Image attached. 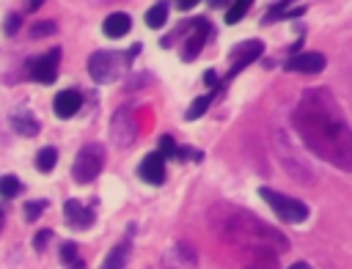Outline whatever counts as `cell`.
I'll list each match as a JSON object with an SVG mask.
<instances>
[{
    "mask_svg": "<svg viewBox=\"0 0 352 269\" xmlns=\"http://www.w3.org/2000/svg\"><path fill=\"white\" fill-rule=\"evenodd\" d=\"M294 129L316 156L341 170H352V129L338 99L327 88H311L300 96Z\"/></svg>",
    "mask_w": 352,
    "mask_h": 269,
    "instance_id": "obj_1",
    "label": "cell"
},
{
    "mask_svg": "<svg viewBox=\"0 0 352 269\" xmlns=\"http://www.w3.org/2000/svg\"><path fill=\"white\" fill-rule=\"evenodd\" d=\"M212 217L217 220V231L223 233V239L239 250L256 253V255H278L283 250H289V239L267 225L264 220H258L256 214L245 211V209H231V206H214Z\"/></svg>",
    "mask_w": 352,
    "mask_h": 269,
    "instance_id": "obj_2",
    "label": "cell"
},
{
    "mask_svg": "<svg viewBox=\"0 0 352 269\" xmlns=\"http://www.w3.org/2000/svg\"><path fill=\"white\" fill-rule=\"evenodd\" d=\"M102 167H104V145L102 143H85L74 156L72 176L77 184H88L102 173Z\"/></svg>",
    "mask_w": 352,
    "mask_h": 269,
    "instance_id": "obj_3",
    "label": "cell"
},
{
    "mask_svg": "<svg viewBox=\"0 0 352 269\" xmlns=\"http://www.w3.org/2000/svg\"><path fill=\"white\" fill-rule=\"evenodd\" d=\"M258 195L267 200V206H270L283 222L297 225V222H305V220H308V206H305L302 200H297V198H292V195H283V192H275V189H270V187H261Z\"/></svg>",
    "mask_w": 352,
    "mask_h": 269,
    "instance_id": "obj_4",
    "label": "cell"
},
{
    "mask_svg": "<svg viewBox=\"0 0 352 269\" xmlns=\"http://www.w3.org/2000/svg\"><path fill=\"white\" fill-rule=\"evenodd\" d=\"M124 60L118 52H107V49H99L88 58V74L99 82V85H107V82H116L121 77V69H124Z\"/></svg>",
    "mask_w": 352,
    "mask_h": 269,
    "instance_id": "obj_5",
    "label": "cell"
},
{
    "mask_svg": "<svg viewBox=\"0 0 352 269\" xmlns=\"http://www.w3.org/2000/svg\"><path fill=\"white\" fill-rule=\"evenodd\" d=\"M135 134H138V129H135L132 110L129 107H118L116 115L110 118V140H113V145L126 148V145L135 143Z\"/></svg>",
    "mask_w": 352,
    "mask_h": 269,
    "instance_id": "obj_6",
    "label": "cell"
},
{
    "mask_svg": "<svg viewBox=\"0 0 352 269\" xmlns=\"http://www.w3.org/2000/svg\"><path fill=\"white\" fill-rule=\"evenodd\" d=\"M58 63H60V49L52 47L50 52H44L41 58L30 60V77L41 85H52L58 80Z\"/></svg>",
    "mask_w": 352,
    "mask_h": 269,
    "instance_id": "obj_7",
    "label": "cell"
},
{
    "mask_svg": "<svg viewBox=\"0 0 352 269\" xmlns=\"http://www.w3.org/2000/svg\"><path fill=\"white\" fill-rule=\"evenodd\" d=\"M324 66H327V58L316 49L297 52L286 60V71H294V74H319V71H324Z\"/></svg>",
    "mask_w": 352,
    "mask_h": 269,
    "instance_id": "obj_8",
    "label": "cell"
},
{
    "mask_svg": "<svg viewBox=\"0 0 352 269\" xmlns=\"http://www.w3.org/2000/svg\"><path fill=\"white\" fill-rule=\"evenodd\" d=\"M261 52H264V41H258V38H250V41H245V44H236V47L231 49V69H228V77H234L239 69H245L248 63H253Z\"/></svg>",
    "mask_w": 352,
    "mask_h": 269,
    "instance_id": "obj_9",
    "label": "cell"
},
{
    "mask_svg": "<svg viewBox=\"0 0 352 269\" xmlns=\"http://www.w3.org/2000/svg\"><path fill=\"white\" fill-rule=\"evenodd\" d=\"M192 30L187 33V41L182 47V60H192L201 49H204V41H206V33H209V22L206 19H198L190 25Z\"/></svg>",
    "mask_w": 352,
    "mask_h": 269,
    "instance_id": "obj_10",
    "label": "cell"
},
{
    "mask_svg": "<svg viewBox=\"0 0 352 269\" xmlns=\"http://www.w3.org/2000/svg\"><path fill=\"white\" fill-rule=\"evenodd\" d=\"M63 217H66V222H69L74 231H85V228H91V222H94V211H91L85 203L74 200V198L63 203Z\"/></svg>",
    "mask_w": 352,
    "mask_h": 269,
    "instance_id": "obj_11",
    "label": "cell"
},
{
    "mask_svg": "<svg viewBox=\"0 0 352 269\" xmlns=\"http://www.w3.org/2000/svg\"><path fill=\"white\" fill-rule=\"evenodd\" d=\"M138 173H140V178L143 181H148V184H162L165 181V159L157 154V151H151V154H146L143 156V162H140V167H138Z\"/></svg>",
    "mask_w": 352,
    "mask_h": 269,
    "instance_id": "obj_12",
    "label": "cell"
},
{
    "mask_svg": "<svg viewBox=\"0 0 352 269\" xmlns=\"http://www.w3.org/2000/svg\"><path fill=\"white\" fill-rule=\"evenodd\" d=\"M80 104H82V96L77 91H60L52 102V110H55L58 118H72L80 110Z\"/></svg>",
    "mask_w": 352,
    "mask_h": 269,
    "instance_id": "obj_13",
    "label": "cell"
},
{
    "mask_svg": "<svg viewBox=\"0 0 352 269\" xmlns=\"http://www.w3.org/2000/svg\"><path fill=\"white\" fill-rule=\"evenodd\" d=\"M129 27H132V19H129V14H124V11H116V14H110V16L102 22V33H104L107 38H121Z\"/></svg>",
    "mask_w": 352,
    "mask_h": 269,
    "instance_id": "obj_14",
    "label": "cell"
},
{
    "mask_svg": "<svg viewBox=\"0 0 352 269\" xmlns=\"http://www.w3.org/2000/svg\"><path fill=\"white\" fill-rule=\"evenodd\" d=\"M11 126H14L19 134H25V137H36V134H38V118H36L30 110H16V113L11 115Z\"/></svg>",
    "mask_w": 352,
    "mask_h": 269,
    "instance_id": "obj_15",
    "label": "cell"
},
{
    "mask_svg": "<svg viewBox=\"0 0 352 269\" xmlns=\"http://www.w3.org/2000/svg\"><path fill=\"white\" fill-rule=\"evenodd\" d=\"M126 258H129V239L118 242V244L107 253V258L102 261L99 269H124V266H126Z\"/></svg>",
    "mask_w": 352,
    "mask_h": 269,
    "instance_id": "obj_16",
    "label": "cell"
},
{
    "mask_svg": "<svg viewBox=\"0 0 352 269\" xmlns=\"http://www.w3.org/2000/svg\"><path fill=\"white\" fill-rule=\"evenodd\" d=\"M165 22H168V3L160 0V3H154V5L146 11V25L157 30V27H162Z\"/></svg>",
    "mask_w": 352,
    "mask_h": 269,
    "instance_id": "obj_17",
    "label": "cell"
},
{
    "mask_svg": "<svg viewBox=\"0 0 352 269\" xmlns=\"http://www.w3.org/2000/svg\"><path fill=\"white\" fill-rule=\"evenodd\" d=\"M55 162H58V151H55L52 145L41 148V151L36 154V170H38V173H50V170L55 167Z\"/></svg>",
    "mask_w": 352,
    "mask_h": 269,
    "instance_id": "obj_18",
    "label": "cell"
},
{
    "mask_svg": "<svg viewBox=\"0 0 352 269\" xmlns=\"http://www.w3.org/2000/svg\"><path fill=\"white\" fill-rule=\"evenodd\" d=\"M250 5H253V0H234L231 8L226 11V22H228V25H236L242 16H248Z\"/></svg>",
    "mask_w": 352,
    "mask_h": 269,
    "instance_id": "obj_19",
    "label": "cell"
},
{
    "mask_svg": "<svg viewBox=\"0 0 352 269\" xmlns=\"http://www.w3.org/2000/svg\"><path fill=\"white\" fill-rule=\"evenodd\" d=\"M22 192V181L16 176H0V198H16Z\"/></svg>",
    "mask_w": 352,
    "mask_h": 269,
    "instance_id": "obj_20",
    "label": "cell"
},
{
    "mask_svg": "<svg viewBox=\"0 0 352 269\" xmlns=\"http://www.w3.org/2000/svg\"><path fill=\"white\" fill-rule=\"evenodd\" d=\"M209 102H212V93H204V96H198L190 107H187V121H195V118H201L204 113H206V107H209Z\"/></svg>",
    "mask_w": 352,
    "mask_h": 269,
    "instance_id": "obj_21",
    "label": "cell"
},
{
    "mask_svg": "<svg viewBox=\"0 0 352 269\" xmlns=\"http://www.w3.org/2000/svg\"><path fill=\"white\" fill-rule=\"evenodd\" d=\"M176 148H179L176 140H173L170 134H162V137H160V151H157V154H160L162 159H173V156H176Z\"/></svg>",
    "mask_w": 352,
    "mask_h": 269,
    "instance_id": "obj_22",
    "label": "cell"
},
{
    "mask_svg": "<svg viewBox=\"0 0 352 269\" xmlns=\"http://www.w3.org/2000/svg\"><path fill=\"white\" fill-rule=\"evenodd\" d=\"M44 209H47V200H30V203H25V220L28 222H36Z\"/></svg>",
    "mask_w": 352,
    "mask_h": 269,
    "instance_id": "obj_23",
    "label": "cell"
},
{
    "mask_svg": "<svg viewBox=\"0 0 352 269\" xmlns=\"http://www.w3.org/2000/svg\"><path fill=\"white\" fill-rule=\"evenodd\" d=\"M55 27H58L55 22H36V25H33V30H30V36H33V38L52 36V33H55Z\"/></svg>",
    "mask_w": 352,
    "mask_h": 269,
    "instance_id": "obj_24",
    "label": "cell"
},
{
    "mask_svg": "<svg viewBox=\"0 0 352 269\" xmlns=\"http://www.w3.org/2000/svg\"><path fill=\"white\" fill-rule=\"evenodd\" d=\"M60 261H63V264L77 261V244H74V242H66V244L60 247Z\"/></svg>",
    "mask_w": 352,
    "mask_h": 269,
    "instance_id": "obj_25",
    "label": "cell"
},
{
    "mask_svg": "<svg viewBox=\"0 0 352 269\" xmlns=\"http://www.w3.org/2000/svg\"><path fill=\"white\" fill-rule=\"evenodd\" d=\"M50 239H52V231H50V228H44V231H38V233L33 236V247H36V250H44Z\"/></svg>",
    "mask_w": 352,
    "mask_h": 269,
    "instance_id": "obj_26",
    "label": "cell"
},
{
    "mask_svg": "<svg viewBox=\"0 0 352 269\" xmlns=\"http://www.w3.org/2000/svg\"><path fill=\"white\" fill-rule=\"evenodd\" d=\"M19 22H22V16H19V14H11V16L6 19V33L14 36V33L19 30Z\"/></svg>",
    "mask_w": 352,
    "mask_h": 269,
    "instance_id": "obj_27",
    "label": "cell"
},
{
    "mask_svg": "<svg viewBox=\"0 0 352 269\" xmlns=\"http://www.w3.org/2000/svg\"><path fill=\"white\" fill-rule=\"evenodd\" d=\"M204 80H206V85H217V71L214 69H206L204 71Z\"/></svg>",
    "mask_w": 352,
    "mask_h": 269,
    "instance_id": "obj_28",
    "label": "cell"
},
{
    "mask_svg": "<svg viewBox=\"0 0 352 269\" xmlns=\"http://www.w3.org/2000/svg\"><path fill=\"white\" fill-rule=\"evenodd\" d=\"M195 3H198V0H176V8H182V11H190Z\"/></svg>",
    "mask_w": 352,
    "mask_h": 269,
    "instance_id": "obj_29",
    "label": "cell"
},
{
    "mask_svg": "<svg viewBox=\"0 0 352 269\" xmlns=\"http://www.w3.org/2000/svg\"><path fill=\"white\" fill-rule=\"evenodd\" d=\"M248 269H267V266H264V255H258V261H256V264H250Z\"/></svg>",
    "mask_w": 352,
    "mask_h": 269,
    "instance_id": "obj_30",
    "label": "cell"
},
{
    "mask_svg": "<svg viewBox=\"0 0 352 269\" xmlns=\"http://www.w3.org/2000/svg\"><path fill=\"white\" fill-rule=\"evenodd\" d=\"M41 3H44V0H28V11H36Z\"/></svg>",
    "mask_w": 352,
    "mask_h": 269,
    "instance_id": "obj_31",
    "label": "cell"
},
{
    "mask_svg": "<svg viewBox=\"0 0 352 269\" xmlns=\"http://www.w3.org/2000/svg\"><path fill=\"white\" fill-rule=\"evenodd\" d=\"M206 3H209V5H212V8H223V5H226V3H228V0H206Z\"/></svg>",
    "mask_w": 352,
    "mask_h": 269,
    "instance_id": "obj_32",
    "label": "cell"
},
{
    "mask_svg": "<svg viewBox=\"0 0 352 269\" xmlns=\"http://www.w3.org/2000/svg\"><path fill=\"white\" fill-rule=\"evenodd\" d=\"M289 269H314V266H308V264H305V261H297V264H292V266H289Z\"/></svg>",
    "mask_w": 352,
    "mask_h": 269,
    "instance_id": "obj_33",
    "label": "cell"
},
{
    "mask_svg": "<svg viewBox=\"0 0 352 269\" xmlns=\"http://www.w3.org/2000/svg\"><path fill=\"white\" fill-rule=\"evenodd\" d=\"M72 269H85V264L82 261H72Z\"/></svg>",
    "mask_w": 352,
    "mask_h": 269,
    "instance_id": "obj_34",
    "label": "cell"
},
{
    "mask_svg": "<svg viewBox=\"0 0 352 269\" xmlns=\"http://www.w3.org/2000/svg\"><path fill=\"white\" fill-rule=\"evenodd\" d=\"M3 220H6V217H3V211H0V228H3Z\"/></svg>",
    "mask_w": 352,
    "mask_h": 269,
    "instance_id": "obj_35",
    "label": "cell"
}]
</instances>
